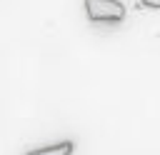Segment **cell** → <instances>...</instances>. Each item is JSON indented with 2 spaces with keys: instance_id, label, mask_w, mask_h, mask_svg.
<instances>
[{
  "instance_id": "7a4b0ae2",
  "label": "cell",
  "mask_w": 160,
  "mask_h": 155,
  "mask_svg": "<svg viewBox=\"0 0 160 155\" xmlns=\"http://www.w3.org/2000/svg\"><path fill=\"white\" fill-rule=\"evenodd\" d=\"M72 150H75V145H72L70 140H65V142H55V145L35 148V150H30L28 155H72Z\"/></svg>"
},
{
  "instance_id": "3957f363",
  "label": "cell",
  "mask_w": 160,
  "mask_h": 155,
  "mask_svg": "<svg viewBox=\"0 0 160 155\" xmlns=\"http://www.w3.org/2000/svg\"><path fill=\"white\" fill-rule=\"evenodd\" d=\"M142 8H150V10H160V0H138Z\"/></svg>"
},
{
  "instance_id": "6da1fadb",
  "label": "cell",
  "mask_w": 160,
  "mask_h": 155,
  "mask_svg": "<svg viewBox=\"0 0 160 155\" xmlns=\"http://www.w3.org/2000/svg\"><path fill=\"white\" fill-rule=\"evenodd\" d=\"M85 15L92 22H120L125 20V5L120 0H82Z\"/></svg>"
}]
</instances>
